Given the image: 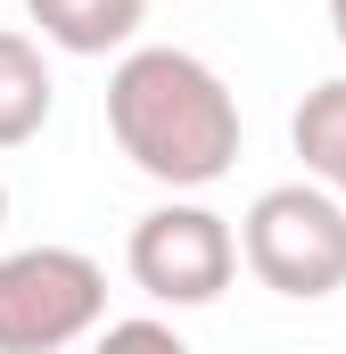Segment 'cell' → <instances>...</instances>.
<instances>
[{
    "label": "cell",
    "instance_id": "6da1fadb",
    "mask_svg": "<svg viewBox=\"0 0 346 354\" xmlns=\"http://www.w3.org/2000/svg\"><path fill=\"white\" fill-rule=\"evenodd\" d=\"M107 132L132 157V174L165 189H215L239 165V99L198 50H124L107 75Z\"/></svg>",
    "mask_w": 346,
    "mask_h": 354
},
{
    "label": "cell",
    "instance_id": "7a4b0ae2",
    "mask_svg": "<svg viewBox=\"0 0 346 354\" xmlns=\"http://www.w3.org/2000/svg\"><path fill=\"white\" fill-rule=\"evenodd\" d=\"M239 256L272 297L322 305L346 288V198L330 181H272L239 214Z\"/></svg>",
    "mask_w": 346,
    "mask_h": 354
},
{
    "label": "cell",
    "instance_id": "3957f363",
    "mask_svg": "<svg viewBox=\"0 0 346 354\" xmlns=\"http://www.w3.org/2000/svg\"><path fill=\"white\" fill-rule=\"evenodd\" d=\"M107 322V272L83 248H8L0 256V354H66Z\"/></svg>",
    "mask_w": 346,
    "mask_h": 354
},
{
    "label": "cell",
    "instance_id": "277c9868",
    "mask_svg": "<svg viewBox=\"0 0 346 354\" xmlns=\"http://www.w3.org/2000/svg\"><path fill=\"white\" fill-rule=\"evenodd\" d=\"M239 231L215 214V206H198L190 189H173L165 206H149L140 223H132V239H124V272H132V288L140 297H157L173 313H190V305H215L231 280H239Z\"/></svg>",
    "mask_w": 346,
    "mask_h": 354
},
{
    "label": "cell",
    "instance_id": "5b68a950",
    "mask_svg": "<svg viewBox=\"0 0 346 354\" xmlns=\"http://www.w3.org/2000/svg\"><path fill=\"white\" fill-rule=\"evenodd\" d=\"M25 17L42 25L50 50H66V58H107V50H132L149 0H25Z\"/></svg>",
    "mask_w": 346,
    "mask_h": 354
},
{
    "label": "cell",
    "instance_id": "8992f818",
    "mask_svg": "<svg viewBox=\"0 0 346 354\" xmlns=\"http://www.w3.org/2000/svg\"><path fill=\"white\" fill-rule=\"evenodd\" d=\"M50 107H58V83H50L42 41H33V33H17V25H0V149L42 140Z\"/></svg>",
    "mask_w": 346,
    "mask_h": 354
},
{
    "label": "cell",
    "instance_id": "52a82bcc",
    "mask_svg": "<svg viewBox=\"0 0 346 354\" xmlns=\"http://www.w3.org/2000/svg\"><path fill=\"white\" fill-rule=\"evenodd\" d=\"M289 149L305 157V174L330 181L346 198V75H330V83H313L305 99H297V115H289Z\"/></svg>",
    "mask_w": 346,
    "mask_h": 354
},
{
    "label": "cell",
    "instance_id": "ba28073f",
    "mask_svg": "<svg viewBox=\"0 0 346 354\" xmlns=\"http://www.w3.org/2000/svg\"><path fill=\"white\" fill-rule=\"evenodd\" d=\"M99 338L107 346H181L173 322H99Z\"/></svg>",
    "mask_w": 346,
    "mask_h": 354
},
{
    "label": "cell",
    "instance_id": "9c48e42d",
    "mask_svg": "<svg viewBox=\"0 0 346 354\" xmlns=\"http://www.w3.org/2000/svg\"><path fill=\"white\" fill-rule=\"evenodd\" d=\"M330 33H338V50H346V0H330Z\"/></svg>",
    "mask_w": 346,
    "mask_h": 354
},
{
    "label": "cell",
    "instance_id": "30bf717a",
    "mask_svg": "<svg viewBox=\"0 0 346 354\" xmlns=\"http://www.w3.org/2000/svg\"><path fill=\"white\" fill-rule=\"evenodd\" d=\"M0 231H8V181H0Z\"/></svg>",
    "mask_w": 346,
    "mask_h": 354
}]
</instances>
